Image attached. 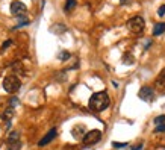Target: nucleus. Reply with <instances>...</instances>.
<instances>
[{"mask_svg": "<svg viewBox=\"0 0 165 150\" xmlns=\"http://www.w3.org/2000/svg\"><path fill=\"white\" fill-rule=\"evenodd\" d=\"M12 115H14V108H8V109L3 112V118H5V120H11Z\"/></svg>", "mask_w": 165, "mask_h": 150, "instance_id": "f8f14e48", "label": "nucleus"}, {"mask_svg": "<svg viewBox=\"0 0 165 150\" xmlns=\"http://www.w3.org/2000/svg\"><path fill=\"white\" fill-rule=\"evenodd\" d=\"M17 103H18V100H17L15 97H14V99H11V106H15Z\"/></svg>", "mask_w": 165, "mask_h": 150, "instance_id": "aec40b11", "label": "nucleus"}, {"mask_svg": "<svg viewBox=\"0 0 165 150\" xmlns=\"http://www.w3.org/2000/svg\"><path fill=\"white\" fill-rule=\"evenodd\" d=\"M20 87H21V80L18 79L17 76H6L3 79V88H5V91H8L9 94L17 93Z\"/></svg>", "mask_w": 165, "mask_h": 150, "instance_id": "f03ea898", "label": "nucleus"}, {"mask_svg": "<svg viewBox=\"0 0 165 150\" xmlns=\"http://www.w3.org/2000/svg\"><path fill=\"white\" fill-rule=\"evenodd\" d=\"M71 133H73L74 138H83V135H85V126H83V124L74 126L73 131H71Z\"/></svg>", "mask_w": 165, "mask_h": 150, "instance_id": "1a4fd4ad", "label": "nucleus"}, {"mask_svg": "<svg viewBox=\"0 0 165 150\" xmlns=\"http://www.w3.org/2000/svg\"><path fill=\"white\" fill-rule=\"evenodd\" d=\"M100 140H102V132H100V131H97V129L89 131V132L85 133V135H83V138H82V141H83L85 146H93V144H97Z\"/></svg>", "mask_w": 165, "mask_h": 150, "instance_id": "20e7f679", "label": "nucleus"}, {"mask_svg": "<svg viewBox=\"0 0 165 150\" xmlns=\"http://www.w3.org/2000/svg\"><path fill=\"white\" fill-rule=\"evenodd\" d=\"M156 132H165V123L164 124H159L156 127Z\"/></svg>", "mask_w": 165, "mask_h": 150, "instance_id": "f3484780", "label": "nucleus"}, {"mask_svg": "<svg viewBox=\"0 0 165 150\" xmlns=\"http://www.w3.org/2000/svg\"><path fill=\"white\" fill-rule=\"evenodd\" d=\"M153 121H155V124H156V126H159V124H164L165 123V115H159V117H156Z\"/></svg>", "mask_w": 165, "mask_h": 150, "instance_id": "4468645a", "label": "nucleus"}, {"mask_svg": "<svg viewBox=\"0 0 165 150\" xmlns=\"http://www.w3.org/2000/svg\"><path fill=\"white\" fill-rule=\"evenodd\" d=\"M157 15L159 17H164L165 15V5H161V8L157 9Z\"/></svg>", "mask_w": 165, "mask_h": 150, "instance_id": "2eb2a0df", "label": "nucleus"}, {"mask_svg": "<svg viewBox=\"0 0 165 150\" xmlns=\"http://www.w3.org/2000/svg\"><path fill=\"white\" fill-rule=\"evenodd\" d=\"M129 2H132V0H121L120 3H121V5H124V3H129Z\"/></svg>", "mask_w": 165, "mask_h": 150, "instance_id": "4be33fe9", "label": "nucleus"}, {"mask_svg": "<svg viewBox=\"0 0 165 150\" xmlns=\"http://www.w3.org/2000/svg\"><path fill=\"white\" fill-rule=\"evenodd\" d=\"M164 32H165V23H157V24H155V27H153V35L159 36V35H162Z\"/></svg>", "mask_w": 165, "mask_h": 150, "instance_id": "9d476101", "label": "nucleus"}, {"mask_svg": "<svg viewBox=\"0 0 165 150\" xmlns=\"http://www.w3.org/2000/svg\"><path fill=\"white\" fill-rule=\"evenodd\" d=\"M141 147H142V144H138V146H135L132 150H141Z\"/></svg>", "mask_w": 165, "mask_h": 150, "instance_id": "412c9836", "label": "nucleus"}, {"mask_svg": "<svg viewBox=\"0 0 165 150\" xmlns=\"http://www.w3.org/2000/svg\"><path fill=\"white\" fill-rule=\"evenodd\" d=\"M127 26H129V29H130L133 34H141V32L144 30V27H146V21H144L142 17L136 15V17H133L129 20Z\"/></svg>", "mask_w": 165, "mask_h": 150, "instance_id": "7ed1b4c3", "label": "nucleus"}, {"mask_svg": "<svg viewBox=\"0 0 165 150\" xmlns=\"http://www.w3.org/2000/svg\"><path fill=\"white\" fill-rule=\"evenodd\" d=\"M26 11H27L26 5H24L23 2H20V0H14V2L11 3V12H12L14 15H17V17L24 15Z\"/></svg>", "mask_w": 165, "mask_h": 150, "instance_id": "423d86ee", "label": "nucleus"}, {"mask_svg": "<svg viewBox=\"0 0 165 150\" xmlns=\"http://www.w3.org/2000/svg\"><path fill=\"white\" fill-rule=\"evenodd\" d=\"M11 43H12L11 40H8V41H5V44H3V47H2V50H5L6 47H9V46H11Z\"/></svg>", "mask_w": 165, "mask_h": 150, "instance_id": "6ab92c4d", "label": "nucleus"}, {"mask_svg": "<svg viewBox=\"0 0 165 150\" xmlns=\"http://www.w3.org/2000/svg\"><path fill=\"white\" fill-rule=\"evenodd\" d=\"M21 142L18 140V132H12L8 138V150H20Z\"/></svg>", "mask_w": 165, "mask_h": 150, "instance_id": "0eeeda50", "label": "nucleus"}, {"mask_svg": "<svg viewBox=\"0 0 165 150\" xmlns=\"http://www.w3.org/2000/svg\"><path fill=\"white\" fill-rule=\"evenodd\" d=\"M111 103V100H109V96H108V93H104V91H100V93H94L91 99H89V109L91 111H96V112H102L104 111L108 106Z\"/></svg>", "mask_w": 165, "mask_h": 150, "instance_id": "f257e3e1", "label": "nucleus"}, {"mask_svg": "<svg viewBox=\"0 0 165 150\" xmlns=\"http://www.w3.org/2000/svg\"><path fill=\"white\" fill-rule=\"evenodd\" d=\"M61 61H65V59H68L70 58V52H67V50H62L61 53H59V56H58Z\"/></svg>", "mask_w": 165, "mask_h": 150, "instance_id": "ddd939ff", "label": "nucleus"}, {"mask_svg": "<svg viewBox=\"0 0 165 150\" xmlns=\"http://www.w3.org/2000/svg\"><path fill=\"white\" fill-rule=\"evenodd\" d=\"M112 146L115 149H123V147H126L127 144H126V142H112Z\"/></svg>", "mask_w": 165, "mask_h": 150, "instance_id": "dca6fc26", "label": "nucleus"}, {"mask_svg": "<svg viewBox=\"0 0 165 150\" xmlns=\"http://www.w3.org/2000/svg\"><path fill=\"white\" fill-rule=\"evenodd\" d=\"M76 8V0H67L65 2V11H73Z\"/></svg>", "mask_w": 165, "mask_h": 150, "instance_id": "9b49d317", "label": "nucleus"}, {"mask_svg": "<svg viewBox=\"0 0 165 150\" xmlns=\"http://www.w3.org/2000/svg\"><path fill=\"white\" fill-rule=\"evenodd\" d=\"M56 133H58V132H56V129H55V127H53V129H50V131H49V132H47V133H45V135L43 137V140L38 142V146H41V147H43V146H45V144H49V142L52 141V140H55Z\"/></svg>", "mask_w": 165, "mask_h": 150, "instance_id": "6e6552de", "label": "nucleus"}, {"mask_svg": "<svg viewBox=\"0 0 165 150\" xmlns=\"http://www.w3.org/2000/svg\"><path fill=\"white\" fill-rule=\"evenodd\" d=\"M138 97L141 99V100H144L146 103H152V102L155 100V91L150 88V87H142V88L139 89Z\"/></svg>", "mask_w": 165, "mask_h": 150, "instance_id": "39448f33", "label": "nucleus"}, {"mask_svg": "<svg viewBox=\"0 0 165 150\" xmlns=\"http://www.w3.org/2000/svg\"><path fill=\"white\" fill-rule=\"evenodd\" d=\"M123 62H127V64H132V62H133V59H132L130 56H124V58H123Z\"/></svg>", "mask_w": 165, "mask_h": 150, "instance_id": "a211bd4d", "label": "nucleus"}]
</instances>
